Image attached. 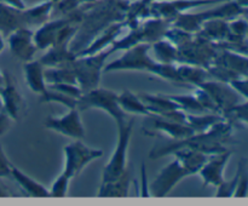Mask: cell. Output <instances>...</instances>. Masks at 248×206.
I'll return each instance as SVG.
<instances>
[{"label": "cell", "instance_id": "6da1fadb", "mask_svg": "<svg viewBox=\"0 0 248 206\" xmlns=\"http://www.w3.org/2000/svg\"><path fill=\"white\" fill-rule=\"evenodd\" d=\"M128 5L130 0H94L80 4V22L69 44L70 50L78 55L107 27L125 21Z\"/></svg>", "mask_w": 248, "mask_h": 206}, {"label": "cell", "instance_id": "7a4b0ae2", "mask_svg": "<svg viewBox=\"0 0 248 206\" xmlns=\"http://www.w3.org/2000/svg\"><path fill=\"white\" fill-rule=\"evenodd\" d=\"M232 123L228 119L219 121L213 125L210 130L200 133H193L189 137L183 140H177L170 142L165 145L155 147L150 152V159H160L162 157L171 155L172 152L178 148H191L199 150L207 155L217 154V153L225 152V144L232 142Z\"/></svg>", "mask_w": 248, "mask_h": 206}, {"label": "cell", "instance_id": "3957f363", "mask_svg": "<svg viewBox=\"0 0 248 206\" xmlns=\"http://www.w3.org/2000/svg\"><path fill=\"white\" fill-rule=\"evenodd\" d=\"M240 16H248V9L240 6L235 0H223L216 4L212 9L201 12H184L172 21V26L181 28L189 33H198L203 22L212 18H220L232 21Z\"/></svg>", "mask_w": 248, "mask_h": 206}, {"label": "cell", "instance_id": "277c9868", "mask_svg": "<svg viewBox=\"0 0 248 206\" xmlns=\"http://www.w3.org/2000/svg\"><path fill=\"white\" fill-rule=\"evenodd\" d=\"M171 26V21L156 18V17H149V18L140 22L133 28H130V32L124 38L118 39L110 48L114 53L118 51H125L132 46L140 45V44L152 45L155 41L165 38V34Z\"/></svg>", "mask_w": 248, "mask_h": 206}, {"label": "cell", "instance_id": "5b68a950", "mask_svg": "<svg viewBox=\"0 0 248 206\" xmlns=\"http://www.w3.org/2000/svg\"><path fill=\"white\" fill-rule=\"evenodd\" d=\"M111 53L113 51L109 48L96 55L77 56L75 60L68 64L72 68L78 86L82 90V92H87L99 86L103 68Z\"/></svg>", "mask_w": 248, "mask_h": 206}, {"label": "cell", "instance_id": "8992f818", "mask_svg": "<svg viewBox=\"0 0 248 206\" xmlns=\"http://www.w3.org/2000/svg\"><path fill=\"white\" fill-rule=\"evenodd\" d=\"M133 124H135L133 119H130L120 125H116V128H118L116 147L104 166L101 182L114 181L127 171L128 147L132 138Z\"/></svg>", "mask_w": 248, "mask_h": 206}, {"label": "cell", "instance_id": "52a82bcc", "mask_svg": "<svg viewBox=\"0 0 248 206\" xmlns=\"http://www.w3.org/2000/svg\"><path fill=\"white\" fill-rule=\"evenodd\" d=\"M150 44H140L124 51L123 56L106 63L103 73L111 72H145L152 74L157 62L149 55Z\"/></svg>", "mask_w": 248, "mask_h": 206}, {"label": "cell", "instance_id": "ba28073f", "mask_svg": "<svg viewBox=\"0 0 248 206\" xmlns=\"http://www.w3.org/2000/svg\"><path fill=\"white\" fill-rule=\"evenodd\" d=\"M77 108L80 111H89V109H99L103 111L115 121L116 125L125 123V113L120 108L118 102V94L113 90L96 87L93 90L84 92L78 98Z\"/></svg>", "mask_w": 248, "mask_h": 206}, {"label": "cell", "instance_id": "9c48e42d", "mask_svg": "<svg viewBox=\"0 0 248 206\" xmlns=\"http://www.w3.org/2000/svg\"><path fill=\"white\" fill-rule=\"evenodd\" d=\"M219 48L217 44L195 33L188 43L178 48V63L198 65L207 69L216 60Z\"/></svg>", "mask_w": 248, "mask_h": 206}, {"label": "cell", "instance_id": "30bf717a", "mask_svg": "<svg viewBox=\"0 0 248 206\" xmlns=\"http://www.w3.org/2000/svg\"><path fill=\"white\" fill-rule=\"evenodd\" d=\"M63 154H64V166L62 172L73 179L81 174L82 170L93 160L103 157L104 152L102 149L87 147L81 140H75L74 142L68 143L63 147Z\"/></svg>", "mask_w": 248, "mask_h": 206}, {"label": "cell", "instance_id": "8fae6325", "mask_svg": "<svg viewBox=\"0 0 248 206\" xmlns=\"http://www.w3.org/2000/svg\"><path fill=\"white\" fill-rule=\"evenodd\" d=\"M223 0H155L150 5V17L173 21L184 12L201 6H211Z\"/></svg>", "mask_w": 248, "mask_h": 206}, {"label": "cell", "instance_id": "7c38bea8", "mask_svg": "<svg viewBox=\"0 0 248 206\" xmlns=\"http://www.w3.org/2000/svg\"><path fill=\"white\" fill-rule=\"evenodd\" d=\"M186 177H190V174L174 158L171 162H169L166 166L160 170L157 176L152 182L149 187L150 196L164 198V196L169 195L172 189Z\"/></svg>", "mask_w": 248, "mask_h": 206}, {"label": "cell", "instance_id": "4fadbf2b", "mask_svg": "<svg viewBox=\"0 0 248 206\" xmlns=\"http://www.w3.org/2000/svg\"><path fill=\"white\" fill-rule=\"evenodd\" d=\"M199 87H202L205 91L208 92L215 103L217 104L220 114L227 119L229 111L234 108L236 104L241 103L242 97L234 90V87L228 82L219 81V80H206L201 82Z\"/></svg>", "mask_w": 248, "mask_h": 206}, {"label": "cell", "instance_id": "5bb4252c", "mask_svg": "<svg viewBox=\"0 0 248 206\" xmlns=\"http://www.w3.org/2000/svg\"><path fill=\"white\" fill-rule=\"evenodd\" d=\"M80 113L78 108H72L62 116H48L45 120V127L73 140H82L85 127Z\"/></svg>", "mask_w": 248, "mask_h": 206}, {"label": "cell", "instance_id": "9a60e30c", "mask_svg": "<svg viewBox=\"0 0 248 206\" xmlns=\"http://www.w3.org/2000/svg\"><path fill=\"white\" fill-rule=\"evenodd\" d=\"M7 45L10 51L17 60L22 62H29L34 60V56L38 52L34 43V32L31 28H18L6 36Z\"/></svg>", "mask_w": 248, "mask_h": 206}, {"label": "cell", "instance_id": "2e32d148", "mask_svg": "<svg viewBox=\"0 0 248 206\" xmlns=\"http://www.w3.org/2000/svg\"><path fill=\"white\" fill-rule=\"evenodd\" d=\"M0 98L2 109L11 116L12 120L17 121L23 116L26 111V101L9 73H5V82L0 87Z\"/></svg>", "mask_w": 248, "mask_h": 206}, {"label": "cell", "instance_id": "e0dca14e", "mask_svg": "<svg viewBox=\"0 0 248 206\" xmlns=\"http://www.w3.org/2000/svg\"><path fill=\"white\" fill-rule=\"evenodd\" d=\"M232 153L228 149L225 152L210 155L207 161L199 171V174L202 178L203 186L218 187L224 181V170L232 158Z\"/></svg>", "mask_w": 248, "mask_h": 206}, {"label": "cell", "instance_id": "ac0fdd59", "mask_svg": "<svg viewBox=\"0 0 248 206\" xmlns=\"http://www.w3.org/2000/svg\"><path fill=\"white\" fill-rule=\"evenodd\" d=\"M148 118H149L150 128H144V132L147 135L154 131V132L164 133L173 141H177L189 137L194 133V131L186 123H176V121L167 120L157 115H149Z\"/></svg>", "mask_w": 248, "mask_h": 206}, {"label": "cell", "instance_id": "d6986e66", "mask_svg": "<svg viewBox=\"0 0 248 206\" xmlns=\"http://www.w3.org/2000/svg\"><path fill=\"white\" fill-rule=\"evenodd\" d=\"M126 26L125 21L115 22V23L110 24L107 27L104 31H102L81 52L78 53L77 56H90V55H96V53L102 52V51L107 50V48H111L113 44L115 43L119 39L120 34L123 33L124 28Z\"/></svg>", "mask_w": 248, "mask_h": 206}, {"label": "cell", "instance_id": "ffe728a7", "mask_svg": "<svg viewBox=\"0 0 248 206\" xmlns=\"http://www.w3.org/2000/svg\"><path fill=\"white\" fill-rule=\"evenodd\" d=\"M69 22L68 17H51L47 22L41 24L34 32V43L38 50L46 51L57 40L60 32Z\"/></svg>", "mask_w": 248, "mask_h": 206}, {"label": "cell", "instance_id": "44dd1931", "mask_svg": "<svg viewBox=\"0 0 248 206\" xmlns=\"http://www.w3.org/2000/svg\"><path fill=\"white\" fill-rule=\"evenodd\" d=\"M212 64H218L232 73L235 78L248 77V56L235 51L219 48Z\"/></svg>", "mask_w": 248, "mask_h": 206}, {"label": "cell", "instance_id": "7402d4cb", "mask_svg": "<svg viewBox=\"0 0 248 206\" xmlns=\"http://www.w3.org/2000/svg\"><path fill=\"white\" fill-rule=\"evenodd\" d=\"M23 27L29 28L26 9H17L11 5L0 2V33L6 38L12 32Z\"/></svg>", "mask_w": 248, "mask_h": 206}, {"label": "cell", "instance_id": "603a6c76", "mask_svg": "<svg viewBox=\"0 0 248 206\" xmlns=\"http://www.w3.org/2000/svg\"><path fill=\"white\" fill-rule=\"evenodd\" d=\"M68 41H58L53 44L51 48L46 50V52L41 56L40 61L44 67H63L68 65L73 60H75L77 55L70 50Z\"/></svg>", "mask_w": 248, "mask_h": 206}, {"label": "cell", "instance_id": "cb8c5ba5", "mask_svg": "<svg viewBox=\"0 0 248 206\" xmlns=\"http://www.w3.org/2000/svg\"><path fill=\"white\" fill-rule=\"evenodd\" d=\"M23 75L27 86L33 94L43 95L47 90L45 80V67L39 60H31L23 63Z\"/></svg>", "mask_w": 248, "mask_h": 206}, {"label": "cell", "instance_id": "d4e9b609", "mask_svg": "<svg viewBox=\"0 0 248 206\" xmlns=\"http://www.w3.org/2000/svg\"><path fill=\"white\" fill-rule=\"evenodd\" d=\"M171 155H173L181 162L182 166L190 174V176L198 174L201 167L205 165V162L210 158V155L205 154V153L186 147L173 150Z\"/></svg>", "mask_w": 248, "mask_h": 206}, {"label": "cell", "instance_id": "484cf974", "mask_svg": "<svg viewBox=\"0 0 248 206\" xmlns=\"http://www.w3.org/2000/svg\"><path fill=\"white\" fill-rule=\"evenodd\" d=\"M10 176L16 181V183L21 187L22 190L31 198H50L51 196L50 190L44 184H41L36 179L31 178V176L24 174L23 171L17 169L14 165H11Z\"/></svg>", "mask_w": 248, "mask_h": 206}, {"label": "cell", "instance_id": "4316f807", "mask_svg": "<svg viewBox=\"0 0 248 206\" xmlns=\"http://www.w3.org/2000/svg\"><path fill=\"white\" fill-rule=\"evenodd\" d=\"M131 184V174L127 171L119 178L109 182H101L97 196L98 198H126Z\"/></svg>", "mask_w": 248, "mask_h": 206}, {"label": "cell", "instance_id": "83f0119b", "mask_svg": "<svg viewBox=\"0 0 248 206\" xmlns=\"http://www.w3.org/2000/svg\"><path fill=\"white\" fill-rule=\"evenodd\" d=\"M198 34L216 44L224 41L229 35V21L220 18L208 19L203 22Z\"/></svg>", "mask_w": 248, "mask_h": 206}, {"label": "cell", "instance_id": "f1b7e54d", "mask_svg": "<svg viewBox=\"0 0 248 206\" xmlns=\"http://www.w3.org/2000/svg\"><path fill=\"white\" fill-rule=\"evenodd\" d=\"M177 73L178 85H193L196 87L210 78L207 69L186 63H177Z\"/></svg>", "mask_w": 248, "mask_h": 206}, {"label": "cell", "instance_id": "f546056e", "mask_svg": "<svg viewBox=\"0 0 248 206\" xmlns=\"http://www.w3.org/2000/svg\"><path fill=\"white\" fill-rule=\"evenodd\" d=\"M150 51L155 62L165 63V64L178 63V48L166 38L153 43L150 45Z\"/></svg>", "mask_w": 248, "mask_h": 206}, {"label": "cell", "instance_id": "4dcf8cb0", "mask_svg": "<svg viewBox=\"0 0 248 206\" xmlns=\"http://www.w3.org/2000/svg\"><path fill=\"white\" fill-rule=\"evenodd\" d=\"M140 99L149 111L150 115H160L165 111L178 108L176 103L170 98L169 95L161 94H138Z\"/></svg>", "mask_w": 248, "mask_h": 206}, {"label": "cell", "instance_id": "1f68e13d", "mask_svg": "<svg viewBox=\"0 0 248 206\" xmlns=\"http://www.w3.org/2000/svg\"><path fill=\"white\" fill-rule=\"evenodd\" d=\"M118 102L125 114H140V115L144 116L150 115L149 111L140 99V95L135 94L130 90H124L123 92L118 94Z\"/></svg>", "mask_w": 248, "mask_h": 206}, {"label": "cell", "instance_id": "d6a6232c", "mask_svg": "<svg viewBox=\"0 0 248 206\" xmlns=\"http://www.w3.org/2000/svg\"><path fill=\"white\" fill-rule=\"evenodd\" d=\"M53 11V2L51 0H45L39 4L34 5L31 7H26L27 14V21H28L29 28H34V27H40L45 22L52 17Z\"/></svg>", "mask_w": 248, "mask_h": 206}, {"label": "cell", "instance_id": "836d02e7", "mask_svg": "<svg viewBox=\"0 0 248 206\" xmlns=\"http://www.w3.org/2000/svg\"><path fill=\"white\" fill-rule=\"evenodd\" d=\"M153 1H155V0H136V1H130L125 18L126 26H127L128 29L136 27L140 22L149 18V9Z\"/></svg>", "mask_w": 248, "mask_h": 206}, {"label": "cell", "instance_id": "e575fe53", "mask_svg": "<svg viewBox=\"0 0 248 206\" xmlns=\"http://www.w3.org/2000/svg\"><path fill=\"white\" fill-rule=\"evenodd\" d=\"M224 116L216 113L186 114V124L190 126L194 133L205 132V131L210 130L213 125L224 120Z\"/></svg>", "mask_w": 248, "mask_h": 206}, {"label": "cell", "instance_id": "d590c367", "mask_svg": "<svg viewBox=\"0 0 248 206\" xmlns=\"http://www.w3.org/2000/svg\"><path fill=\"white\" fill-rule=\"evenodd\" d=\"M46 84H77V79L69 65L45 68Z\"/></svg>", "mask_w": 248, "mask_h": 206}, {"label": "cell", "instance_id": "8d00e7d4", "mask_svg": "<svg viewBox=\"0 0 248 206\" xmlns=\"http://www.w3.org/2000/svg\"><path fill=\"white\" fill-rule=\"evenodd\" d=\"M170 98L178 106L179 109L186 114H200L208 113L203 107L199 103L195 95H169Z\"/></svg>", "mask_w": 248, "mask_h": 206}, {"label": "cell", "instance_id": "74e56055", "mask_svg": "<svg viewBox=\"0 0 248 206\" xmlns=\"http://www.w3.org/2000/svg\"><path fill=\"white\" fill-rule=\"evenodd\" d=\"M40 102H46V103H60L62 106H65L68 109L77 108L78 98H74L72 96L62 94V92L55 91V90L48 89L40 95Z\"/></svg>", "mask_w": 248, "mask_h": 206}, {"label": "cell", "instance_id": "f35d334b", "mask_svg": "<svg viewBox=\"0 0 248 206\" xmlns=\"http://www.w3.org/2000/svg\"><path fill=\"white\" fill-rule=\"evenodd\" d=\"M152 75L164 79L166 81L178 84V73H177V63L172 64H165V63H157L156 67L152 72Z\"/></svg>", "mask_w": 248, "mask_h": 206}, {"label": "cell", "instance_id": "ab89813d", "mask_svg": "<svg viewBox=\"0 0 248 206\" xmlns=\"http://www.w3.org/2000/svg\"><path fill=\"white\" fill-rule=\"evenodd\" d=\"M70 178L65 174L61 172L57 178L51 184L50 195L52 198H65L68 195V189H69Z\"/></svg>", "mask_w": 248, "mask_h": 206}, {"label": "cell", "instance_id": "60d3db41", "mask_svg": "<svg viewBox=\"0 0 248 206\" xmlns=\"http://www.w3.org/2000/svg\"><path fill=\"white\" fill-rule=\"evenodd\" d=\"M194 95H195L196 99L199 101V103L203 107L206 111L208 113H216V114H220L219 109H218L217 104L215 103V101L212 99V97L208 95L207 91L202 89V87L196 86L195 90H194ZM222 115V114H220Z\"/></svg>", "mask_w": 248, "mask_h": 206}, {"label": "cell", "instance_id": "b9f144b4", "mask_svg": "<svg viewBox=\"0 0 248 206\" xmlns=\"http://www.w3.org/2000/svg\"><path fill=\"white\" fill-rule=\"evenodd\" d=\"M239 169H237L236 174L232 177L230 181H223L222 183L219 184L217 188V191H216V198H234L235 189H236L237 182H239Z\"/></svg>", "mask_w": 248, "mask_h": 206}, {"label": "cell", "instance_id": "7bdbcfd3", "mask_svg": "<svg viewBox=\"0 0 248 206\" xmlns=\"http://www.w3.org/2000/svg\"><path fill=\"white\" fill-rule=\"evenodd\" d=\"M239 182H237L236 189H235L234 198H246L248 195V169L245 161L239 164Z\"/></svg>", "mask_w": 248, "mask_h": 206}, {"label": "cell", "instance_id": "ee69618b", "mask_svg": "<svg viewBox=\"0 0 248 206\" xmlns=\"http://www.w3.org/2000/svg\"><path fill=\"white\" fill-rule=\"evenodd\" d=\"M248 34V21L245 16L229 21V35L236 38H247Z\"/></svg>", "mask_w": 248, "mask_h": 206}, {"label": "cell", "instance_id": "f6af8a7d", "mask_svg": "<svg viewBox=\"0 0 248 206\" xmlns=\"http://www.w3.org/2000/svg\"><path fill=\"white\" fill-rule=\"evenodd\" d=\"M227 119L229 121H240V123L246 124L248 126V99H245L241 103L236 104L229 114L227 115Z\"/></svg>", "mask_w": 248, "mask_h": 206}, {"label": "cell", "instance_id": "bcb514c9", "mask_svg": "<svg viewBox=\"0 0 248 206\" xmlns=\"http://www.w3.org/2000/svg\"><path fill=\"white\" fill-rule=\"evenodd\" d=\"M11 162L7 159L6 154H5L4 149L0 145V178H4V177L10 176V171H11ZM10 196V194L7 193V190H5L1 186H0V198H7Z\"/></svg>", "mask_w": 248, "mask_h": 206}, {"label": "cell", "instance_id": "7dc6e473", "mask_svg": "<svg viewBox=\"0 0 248 206\" xmlns=\"http://www.w3.org/2000/svg\"><path fill=\"white\" fill-rule=\"evenodd\" d=\"M47 87L51 90H55V91L68 95V96L74 97V98H79L84 94L82 90L75 84H50L47 85Z\"/></svg>", "mask_w": 248, "mask_h": 206}, {"label": "cell", "instance_id": "c3c4849f", "mask_svg": "<svg viewBox=\"0 0 248 206\" xmlns=\"http://www.w3.org/2000/svg\"><path fill=\"white\" fill-rule=\"evenodd\" d=\"M229 84L234 87L235 91H236L242 98L248 99V77L237 78V79L232 80Z\"/></svg>", "mask_w": 248, "mask_h": 206}, {"label": "cell", "instance_id": "681fc988", "mask_svg": "<svg viewBox=\"0 0 248 206\" xmlns=\"http://www.w3.org/2000/svg\"><path fill=\"white\" fill-rule=\"evenodd\" d=\"M140 196L142 198H149L150 196V188L148 184V176H147V167L143 162L140 166Z\"/></svg>", "mask_w": 248, "mask_h": 206}, {"label": "cell", "instance_id": "f907efd6", "mask_svg": "<svg viewBox=\"0 0 248 206\" xmlns=\"http://www.w3.org/2000/svg\"><path fill=\"white\" fill-rule=\"evenodd\" d=\"M12 120L11 116L4 111V109H0V136H4L5 133H7L11 128Z\"/></svg>", "mask_w": 248, "mask_h": 206}, {"label": "cell", "instance_id": "816d5d0a", "mask_svg": "<svg viewBox=\"0 0 248 206\" xmlns=\"http://www.w3.org/2000/svg\"><path fill=\"white\" fill-rule=\"evenodd\" d=\"M5 46H6V43H5V36L0 33V53L5 50Z\"/></svg>", "mask_w": 248, "mask_h": 206}, {"label": "cell", "instance_id": "f5cc1de1", "mask_svg": "<svg viewBox=\"0 0 248 206\" xmlns=\"http://www.w3.org/2000/svg\"><path fill=\"white\" fill-rule=\"evenodd\" d=\"M235 1L244 9H248V0H235Z\"/></svg>", "mask_w": 248, "mask_h": 206}, {"label": "cell", "instance_id": "db71d44e", "mask_svg": "<svg viewBox=\"0 0 248 206\" xmlns=\"http://www.w3.org/2000/svg\"><path fill=\"white\" fill-rule=\"evenodd\" d=\"M4 82H5V73L0 72V87L4 85Z\"/></svg>", "mask_w": 248, "mask_h": 206}, {"label": "cell", "instance_id": "11a10c76", "mask_svg": "<svg viewBox=\"0 0 248 206\" xmlns=\"http://www.w3.org/2000/svg\"><path fill=\"white\" fill-rule=\"evenodd\" d=\"M51 1H52V2H53V5H55V4H57V2L60 1V0H51Z\"/></svg>", "mask_w": 248, "mask_h": 206}]
</instances>
